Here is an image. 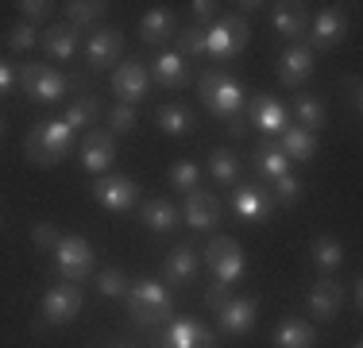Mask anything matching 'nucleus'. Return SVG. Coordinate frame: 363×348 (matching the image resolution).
Here are the masks:
<instances>
[{
  "label": "nucleus",
  "instance_id": "1",
  "mask_svg": "<svg viewBox=\"0 0 363 348\" xmlns=\"http://www.w3.org/2000/svg\"><path fill=\"white\" fill-rule=\"evenodd\" d=\"M74 147V128L66 120H39L35 128L23 139V155H28L35 167H55L70 155Z\"/></svg>",
  "mask_w": 363,
  "mask_h": 348
},
{
  "label": "nucleus",
  "instance_id": "2",
  "mask_svg": "<svg viewBox=\"0 0 363 348\" xmlns=\"http://www.w3.org/2000/svg\"><path fill=\"white\" fill-rule=\"evenodd\" d=\"M128 310H132V317L140 325H159L174 310V294L159 278H140V283L128 286Z\"/></svg>",
  "mask_w": 363,
  "mask_h": 348
},
{
  "label": "nucleus",
  "instance_id": "3",
  "mask_svg": "<svg viewBox=\"0 0 363 348\" xmlns=\"http://www.w3.org/2000/svg\"><path fill=\"white\" fill-rule=\"evenodd\" d=\"M197 93H201L205 109L213 112V116L220 120H232L236 112H244V85L236 82V77L220 74V70H205L201 82H197Z\"/></svg>",
  "mask_w": 363,
  "mask_h": 348
},
{
  "label": "nucleus",
  "instance_id": "4",
  "mask_svg": "<svg viewBox=\"0 0 363 348\" xmlns=\"http://www.w3.org/2000/svg\"><path fill=\"white\" fill-rule=\"evenodd\" d=\"M247 43H252V28L244 16H220V20H213V28H205V55L236 58Z\"/></svg>",
  "mask_w": 363,
  "mask_h": 348
},
{
  "label": "nucleus",
  "instance_id": "5",
  "mask_svg": "<svg viewBox=\"0 0 363 348\" xmlns=\"http://www.w3.org/2000/svg\"><path fill=\"white\" fill-rule=\"evenodd\" d=\"M16 74H20L23 93H28L31 101H39V104L62 101V93L70 89V82H66L58 70H50V66H43V62H23V66H16Z\"/></svg>",
  "mask_w": 363,
  "mask_h": 348
},
{
  "label": "nucleus",
  "instance_id": "6",
  "mask_svg": "<svg viewBox=\"0 0 363 348\" xmlns=\"http://www.w3.org/2000/svg\"><path fill=\"white\" fill-rule=\"evenodd\" d=\"M205 263H209V271H213V283L232 286L244 275V248L232 236H213L205 244Z\"/></svg>",
  "mask_w": 363,
  "mask_h": 348
},
{
  "label": "nucleus",
  "instance_id": "7",
  "mask_svg": "<svg viewBox=\"0 0 363 348\" xmlns=\"http://www.w3.org/2000/svg\"><path fill=\"white\" fill-rule=\"evenodd\" d=\"M93 244L82 240V236H62L55 244V267L66 283H85L93 271Z\"/></svg>",
  "mask_w": 363,
  "mask_h": 348
},
{
  "label": "nucleus",
  "instance_id": "8",
  "mask_svg": "<svg viewBox=\"0 0 363 348\" xmlns=\"http://www.w3.org/2000/svg\"><path fill=\"white\" fill-rule=\"evenodd\" d=\"M147 85H151V70L140 58H124V66L112 70V93L120 97V104H140L147 97Z\"/></svg>",
  "mask_w": 363,
  "mask_h": 348
},
{
  "label": "nucleus",
  "instance_id": "9",
  "mask_svg": "<svg viewBox=\"0 0 363 348\" xmlns=\"http://www.w3.org/2000/svg\"><path fill=\"white\" fill-rule=\"evenodd\" d=\"M82 313V290L77 283H55L43 294V321L47 325H66Z\"/></svg>",
  "mask_w": 363,
  "mask_h": 348
},
{
  "label": "nucleus",
  "instance_id": "10",
  "mask_svg": "<svg viewBox=\"0 0 363 348\" xmlns=\"http://www.w3.org/2000/svg\"><path fill=\"white\" fill-rule=\"evenodd\" d=\"M89 194H93V202H101L105 209H112V213H120V209L140 202V186H135L132 178H124V174H101Z\"/></svg>",
  "mask_w": 363,
  "mask_h": 348
},
{
  "label": "nucleus",
  "instance_id": "11",
  "mask_svg": "<svg viewBox=\"0 0 363 348\" xmlns=\"http://www.w3.org/2000/svg\"><path fill=\"white\" fill-rule=\"evenodd\" d=\"M112 159H116V136L101 132V128L85 132V139H82V167L101 178V174L112 167Z\"/></svg>",
  "mask_w": 363,
  "mask_h": 348
},
{
  "label": "nucleus",
  "instance_id": "12",
  "mask_svg": "<svg viewBox=\"0 0 363 348\" xmlns=\"http://www.w3.org/2000/svg\"><path fill=\"white\" fill-rule=\"evenodd\" d=\"M162 348H217V337H213L209 325L194 317H178L174 325L162 333Z\"/></svg>",
  "mask_w": 363,
  "mask_h": 348
},
{
  "label": "nucleus",
  "instance_id": "13",
  "mask_svg": "<svg viewBox=\"0 0 363 348\" xmlns=\"http://www.w3.org/2000/svg\"><path fill=\"white\" fill-rule=\"evenodd\" d=\"M344 35H348V20L340 8H321L309 31V50H333L336 43H344Z\"/></svg>",
  "mask_w": 363,
  "mask_h": 348
},
{
  "label": "nucleus",
  "instance_id": "14",
  "mask_svg": "<svg viewBox=\"0 0 363 348\" xmlns=\"http://www.w3.org/2000/svg\"><path fill=\"white\" fill-rule=\"evenodd\" d=\"M255 313H259L255 298H228L217 310V325L228 337H244V333H252V329H255Z\"/></svg>",
  "mask_w": 363,
  "mask_h": 348
},
{
  "label": "nucleus",
  "instance_id": "15",
  "mask_svg": "<svg viewBox=\"0 0 363 348\" xmlns=\"http://www.w3.org/2000/svg\"><path fill=\"white\" fill-rule=\"evenodd\" d=\"M313 62H317L313 50L301 47V43H290V47L279 55V82L290 85V89H298V85L313 74Z\"/></svg>",
  "mask_w": 363,
  "mask_h": 348
},
{
  "label": "nucleus",
  "instance_id": "16",
  "mask_svg": "<svg viewBox=\"0 0 363 348\" xmlns=\"http://www.w3.org/2000/svg\"><path fill=\"white\" fill-rule=\"evenodd\" d=\"M120 47H124V35L116 28H101L85 39V58H89V70H105L120 58Z\"/></svg>",
  "mask_w": 363,
  "mask_h": 348
},
{
  "label": "nucleus",
  "instance_id": "17",
  "mask_svg": "<svg viewBox=\"0 0 363 348\" xmlns=\"http://www.w3.org/2000/svg\"><path fill=\"white\" fill-rule=\"evenodd\" d=\"M232 209H236L240 221L255 224V221H267V213H271V194H267L263 186H236L232 190Z\"/></svg>",
  "mask_w": 363,
  "mask_h": 348
},
{
  "label": "nucleus",
  "instance_id": "18",
  "mask_svg": "<svg viewBox=\"0 0 363 348\" xmlns=\"http://www.w3.org/2000/svg\"><path fill=\"white\" fill-rule=\"evenodd\" d=\"M344 306V286L333 283V278H317L313 286H309V313H313L317 321H333L336 313Z\"/></svg>",
  "mask_w": 363,
  "mask_h": 348
},
{
  "label": "nucleus",
  "instance_id": "19",
  "mask_svg": "<svg viewBox=\"0 0 363 348\" xmlns=\"http://www.w3.org/2000/svg\"><path fill=\"white\" fill-rule=\"evenodd\" d=\"M197 267H201V256H197L194 244H178L174 251L167 256V267H162V278L170 286H186L197 278Z\"/></svg>",
  "mask_w": 363,
  "mask_h": 348
},
{
  "label": "nucleus",
  "instance_id": "20",
  "mask_svg": "<svg viewBox=\"0 0 363 348\" xmlns=\"http://www.w3.org/2000/svg\"><path fill=\"white\" fill-rule=\"evenodd\" d=\"M220 221V205L213 194H205V190H194V194H186V224L197 232H209L213 224Z\"/></svg>",
  "mask_w": 363,
  "mask_h": 348
},
{
  "label": "nucleus",
  "instance_id": "21",
  "mask_svg": "<svg viewBox=\"0 0 363 348\" xmlns=\"http://www.w3.org/2000/svg\"><path fill=\"white\" fill-rule=\"evenodd\" d=\"M255 124L263 136H282L290 128V112L286 104H282L279 97H271V93H263V97L255 101Z\"/></svg>",
  "mask_w": 363,
  "mask_h": 348
},
{
  "label": "nucleus",
  "instance_id": "22",
  "mask_svg": "<svg viewBox=\"0 0 363 348\" xmlns=\"http://www.w3.org/2000/svg\"><path fill=\"white\" fill-rule=\"evenodd\" d=\"M279 151L286 155L290 163H309L317 155V132H306V128L290 124L286 132L279 136Z\"/></svg>",
  "mask_w": 363,
  "mask_h": 348
},
{
  "label": "nucleus",
  "instance_id": "23",
  "mask_svg": "<svg viewBox=\"0 0 363 348\" xmlns=\"http://www.w3.org/2000/svg\"><path fill=\"white\" fill-rule=\"evenodd\" d=\"M39 47L47 50L50 58H58V62H70L74 50H77V28L74 23H50L47 35L39 39Z\"/></svg>",
  "mask_w": 363,
  "mask_h": 348
},
{
  "label": "nucleus",
  "instance_id": "24",
  "mask_svg": "<svg viewBox=\"0 0 363 348\" xmlns=\"http://www.w3.org/2000/svg\"><path fill=\"white\" fill-rule=\"evenodd\" d=\"M155 124H159V132H167V136H189L197 128V116L186 109V104L167 101V104H159V112H155Z\"/></svg>",
  "mask_w": 363,
  "mask_h": 348
},
{
  "label": "nucleus",
  "instance_id": "25",
  "mask_svg": "<svg viewBox=\"0 0 363 348\" xmlns=\"http://www.w3.org/2000/svg\"><path fill=\"white\" fill-rule=\"evenodd\" d=\"M140 217H143V224H147L151 232H170V229L182 221L178 205L167 202V197H151V202H143V205H140Z\"/></svg>",
  "mask_w": 363,
  "mask_h": 348
},
{
  "label": "nucleus",
  "instance_id": "26",
  "mask_svg": "<svg viewBox=\"0 0 363 348\" xmlns=\"http://www.w3.org/2000/svg\"><path fill=\"white\" fill-rule=\"evenodd\" d=\"M274 31L286 35V39H301L309 31V12L306 4H274V16H271Z\"/></svg>",
  "mask_w": 363,
  "mask_h": 348
},
{
  "label": "nucleus",
  "instance_id": "27",
  "mask_svg": "<svg viewBox=\"0 0 363 348\" xmlns=\"http://www.w3.org/2000/svg\"><path fill=\"white\" fill-rule=\"evenodd\" d=\"M174 31H178V20H174L170 8H151L140 20V39L143 43H167Z\"/></svg>",
  "mask_w": 363,
  "mask_h": 348
},
{
  "label": "nucleus",
  "instance_id": "28",
  "mask_svg": "<svg viewBox=\"0 0 363 348\" xmlns=\"http://www.w3.org/2000/svg\"><path fill=\"white\" fill-rule=\"evenodd\" d=\"M155 70V82L167 85V89H182L189 82V70H186V55H155V62L147 66Z\"/></svg>",
  "mask_w": 363,
  "mask_h": 348
},
{
  "label": "nucleus",
  "instance_id": "29",
  "mask_svg": "<svg viewBox=\"0 0 363 348\" xmlns=\"http://www.w3.org/2000/svg\"><path fill=\"white\" fill-rule=\"evenodd\" d=\"M274 344L279 348H317V329L309 321L286 317L279 329H274Z\"/></svg>",
  "mask_w": 363,
  "mask_h": 348
},
{
  "label": "nucleus",
  "instance_id": "30",
  "mask_svg": "<svg viewBox=\"0 0 363 348\" xmlns=\"http://www.w3.org/2000/svg\"><path fill=\"white\" fill-rule=\"evenodd\" d=\"M294 116H298V128H306V132H317V128L325 124V101L313 97V93H301L298 101H294Z\"/></svg>",
  "mask_w": 363,
  "mask_h": 348
},
{
  "label": "nucleus",
  "instance_id": "31",
  "mask_svg": "<svg viewBox=\"0 0 363 348\" xmlns=\"http://www.w3.org/2000/svg\"><path fill=\"white\" fill-rule=\"evenodd\" d=\"M101 116V101L93 97V93H82V97H77L70 109H66V124L74 128V132H82V128H93V120Z\"/></svg>",
  "mask_w": 363,
  "mask_h": 348
},
{
  "label": "nucleus",
  "instance_id": "32",
  "mask_svg": "<svg viewBox=\"0 0 363 348\" xmlns=\"http://www.w3.org/2000/svg\"><path fill=\"white\" fill-rule=\"evenodd\" d=\"M309 259H313L317 267L328 275V271H336V267L344 263V248H340V240L336 236H317L313 240V248H309Z\"/></svg>",
  "mask_w": 363,
  "mask_h": 348
},
{
  "label": "nucleus",
  "instance_id": "33",
  "mask_svg": "<svg viewBox=\"0 0 363 348\" xmlns=\"http://www.w3.org/2000/svg\"><path fill=\"white\" fill-rule=\"evenodd\" d=\"M62 8H66V20H70L74 28L97 23V20H105V12H108L105 0H70V4H62Z\"/></svg>",
  "mask_w": 363,
  "mask_h": 348
},
{
  "label": "nucleus",
  "instance_id": "34",
  "mask_svg": "<svg viewBox=\"0 0 363 348\" xmlns=\"http://www.w3.org/2000/svg\"><path fill=\"white\" fill-rule=\"evenodd\" d=\"M255 167H259V174H263V178H282V174H290V159L286 155L279 151V147H271V143H263L255 151Z\"/></svg>",
  "mask_w": 363,
  "mask_h": 348
},
{
  "label": "nucleus",
  "instance_id": "35",
  "mask_svg": "<svg viewBox=\"0 0 363 348\" xmlns=\"http://www.w3.org/2000/svg\"><path fill=\"white\" fill-rule=\"evenodd\" d=\"M209 174L217 182H224V186H232V182L240 178V159L228 151V147H217V151L209 155Z\"/></svg>",
  "mask_w": 363,
  "mask_h": 348
},
{
  "label": "nucleus",
  "instance_id": "36",
  "mask_svg": "<svg viewBox=\"0 0 363 348\" xmlns=\"http://www.w3.org/2000/svg\"><path fill=\"white\" fill-rule=\"evenodd\" d=\"M197 178H201V170H197V163H189V159H178L174 167H170V186H174L178 194H194Z\"/></svg>",
  "mask_w": 363,
  "mask_h": 348
},
{
  "label": "nucleus",
  "instance_id": "37",
  "mask_svg": "<svg viewBox=\"0 0 363 348\" xmlns=\"http://www.w3.org/2000/svg\"><path fill=\"white\" fill-rule=\"evenodd\" d=\"M128 275L116 271V267H105V271L97 275V290L105 294V298H128Z\"/></svg>",
  "mask_w": 363,
  "mask_h": 348
},
{
  "label": "nucleus",
  "instance_id": "38",
  "mask_svg": "<svg viewBox=\"0 0 363 348\" xmlns=\"http://www.w3.org/2000/svg\"><path fill=\"white\" fill-rule=\"evenodd\" d=\"M132 128H135V109H132V104H116V109L108 112V132L112 136H116V132L128 136Z\"/></svg>",
  "mask_w": 363,
  "mask_h": 348
},
{
  "label": "nucleus",
  "instance_id": "39",
  "mask_svg": "<svg viewBox=\"0 0 363 348\" xmlns=\"http://www.w3.org/2000/svg\"><path fill=\"white\" fill-rule=\"evenodd\" d=\"M35 43H39V35H35L31 23H16V28L8 31V47H12V50H31Z\"/></svg>",
  "mask_w": 363,
  "mask_h": 348
},
{
  "label": "nucleus",
  "instance_id": "40",
  "mask_svg": "<svg viewBox=\"0 0 363 348\" xmlns=\"http://www.w3.org/2000/svg\"><path fill=\"white\" fill-rule=\"evenodd\" d=\"M274 197H279L282 205H294L301 197V182L294 178V174H282V178H274Z\"/></svg>",
  "mask_w": 363,
  "mask_h": 348
},
{
  "label": "nucleus",
  "instance_id": "41",
  "mask_svg": "<svg viewBox=\"0 0 363 348\" xmlns=\"http://www.w3.org/2000/svg\"><path fill=\"white\" fill-rule=\"evenodd\" d=\"M16 8L23 12V23H31V28H35L39 20H47V16H50V8H55V4H50V0H20Z\"/></svg>",
  "mask_w": 363,
  "mask_h": 348
},
{
  "label": "nucleus",
  "instance_id": "42",
  "mask_svg": "<svg viewBox=\"0 0 363 348\" xmlns=\"http://www.w3.org/2000/svg\"><path fill=\"white\" fill-rule=\"evenodd\" d=\"M58 240H62V232H58L50 221H39L35 229H31V244H35V248H47V251H55V244H58Z\"/></svg>",
  "mask_w": 363,
  "mask_h": 348
},
{
  "label": "nucleus",
  "instance_id": "43",
  "mask_svg": "<svg viewBox=\"0 0 363 348\" xmlns=\"http://www.w3.org/2000/svg\"><path fill=\"white\" fill-rule=\"evenodd\" d=\"M178 43H182L186 55H205V28H197V23H194V28H186Z\"/></svg>",
  "mask_w": 363,
  "mask_h": 348
},
{
  "label": "nucleus",
  "instance_id": "44",
  "mask_svg": "<svg viewBox=\"0 0 363 348\" xmlns=\"http://www.w3.org/2000/svg\"><path fill=\"white\" fill-rule=\"evenodd\" d=\"M16 82H20V74H16V66L0 58V97H4V93H12V89H16Z\"/></svg>",
  "mask_w": 363,
  "mask_h": 348
},
{
  "label": "nucleus",
  "instance_id": "45",
  "mask_svg": "<svg viewBox=\"0 0 363 348\" xmlns=\"http://www.w3.org/2000/svg\"><path fill=\"white\" fill-rule=\"evenodd\" d=\"M205 302H209L213 310H220L224 302H228V286H220V283H213L209 286V294H205Z\"/></svg>",
  "mask_w": 363,
  "mask_h": 348
},
{
  "label": "nucleus",
  "instance_id": "46",
  "mask_svg": "<svg viewBox=\"0 0 363 348\" xmlns=\"http://www.w3.org/2000/svg\"><path fill=\"white\" fill-rule=\"evenodd\" d=\"M194 16L197 20H217V4H213V0H194Z\"/></svg>",
  "mask_w": 363,
  "mask_h": 348
},
{
  "label": "nucleus",
  "instance_id": "47",
  "mask_svg": "<svg viewBox=\"0 0 363 348\" xmlns=\"http://www.w3.org/2000/svg\"><path fill=\"white\" fill-rule=\"evenodd\" d=\"M228 136H247V116H244V112H236V116H232L228 120Z\"/></svg>",
  "mask_w": 363,
  "mask_h": 348
},
{
  "label": "nucleus",
  "instance_id": "48",
  "mask_svg": "<svg viewBox=\"0 0 363 348\" xmlns=\"http://www.w3.org/2000/svg\"><path fill=\"white\" fill-rule=\"evenodd\" d=\"M0 139H4V120H0Z\"/></svg>",
  "mask_w": 363,
  "mask_h": 348
},
{
  "label": "nucleus",
  "instance_id": "49",
  "mask_svg": "<svg viewBox=\"0 0 363 348\" xmlns=\"http://www.w3.org/2000/svg\"><path fill=\"white\" fill-rule=\"evenodd\" d=\"M112 348H120V344H112Z\"/></svg>",
  "mask_w": 363,
  "mask_h": 348
},
{
  "label": "nucleus",
  "instance_id": "50",
  "mask_svg": "<svg viewBox=\"0 0 363 348\" xmlns=\"http://www.w3.org/2000/svg\"><path fill=\"white\" fill-rule=\"evenodd\" d=\"M356 348H363V344H356Z\"/></svg>",
  "mask_w": 363,
  "mask_h": 348
}]
</instances>
